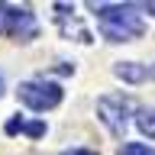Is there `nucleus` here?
Segmentation results:
<instances>
[{"label":"nucleus","instance_id":"1","mask_svg":"<svg viewBox=\"0 0 155 155\" xmlns=\"http://www.w3.org/2000/svg\"><path fill=\"white\" fill-rule=\"evenodd\" d=\"M91 10L97 13V26L107 42H129L145 32L142 16L136 13L139 3H91Z\"/></svg>","mask_w":155,"mask_h":155},{"label":"nucleus","instance_id":"2","mask_svg":"<svg viewBox=\"0 0 155 155\" xmlns=\"http://www.w3.org/2000/svg\"><path fill=\"white\" fill-rule=\"evenodd\" d=\"M0 36H10L16 42H32L39 36V23L29 7L0 3Z\"/></svg>","mask_w":155,"mask_h":155},{"label":"nucleus","instance_id":"3","mask_svg":"<svg viewBox=\"0 0 155 155\" xmlns=\"http://www.w3.org/2000/svg\"><path fill=\"white\" fill-rule=\"evenodd\" d=\"M16 97L29 110H36V113H45V110H55L61 104V87L55 81H23L16 91Z\"/></svg>","mask_w":155,"mask_h":155},{"label":"nucleus","instance_id":"4","mask_svg":"<svg viewBox=\"0 0 155 155\" xmlns=\"http://www.w3.org/2000/svg\"><path fill=\"white\" fill-rule=\"evenodd\" d=\"M129 107H133L129 97H123V94H104L100 100H97V116L104 120V126L113 136H123L126 120H129Z\"/></svg>","mask_w":155,"mask_h":155},{"label":"nucleus","instance_id":"5","mask_svg":"<svg viewBox=\"0 0 155 155\" xmlns=\"http://www.w3.org/2000/svg\"><path fill=\"white\" fill-rule=\"evenodd\" d=\"M55 10H58V13H55V16H58V26H61V32H65V36H71V32H74L78 42H91V32L78 23L74 7H68V3H55Z\"/></svg>","mask_w":155,"mask_h":155},{"label":"nucleus","instance_id":"6","mask_svg":"<svg viewBox=\"0 0 155 155\" xmlns=\"http://www.w3.org/2000/svg\"><path fill=\"white\" fill-rule=\"evenodd\" d=\"M113 74L120 78V81H126V84H142L152 71H149L145 65H139V61H116V65H113Z\"/></svg>","mask_w":155,"mask_h":155},{"label":"nucleus","instance_id":"7","mask_svg":"<svg viewBox=\"0 0 155 155\" xmlns=\"http://www.w3.org/2000/svg\"><path fill=\"white\" fill-rule=\"evenodd\" d=\"M7 133L13 136V133H26V136H32V139H39V136H45V123H26V120H10L7 123Z\"/></svg>","mask_w":155,"mask_h":155},{"label":"nucleus","instance_id":"8","mask_svg":"<svg viewBox=\"0 0 155 155\" xmlns=\"http://www.w3.org/2000/svg\"><path fill=\"white\" fill-rule=\"evenodd\" d=\"M136 126H139V133L155 139V107H142V110L136 113Z\"/></svg>","mask_w":155,"mask_h":155},{"label":"nucleus","instance_id":"9","mask_svg":"<svg viewBox=\"0 0 155 155\" xmlns=\"http://www.w3.org/2000/svg\"><path fill=\"white\" fill-rule=\"evenodd\" d=\"M120 155H155L152 145H142V142H126L120 149Z\"/></svg>","mask_w":155,"mask_h":155},{"label":"nucleus","instance_id":"10","mask_svg":"<svg viewBox=\"0 0 155 155\" xmlns=\"http://www.w3.org/2000/svg\"><path fill=\"white\" fill-rule=\"evenodd\" d=\"M65 155H97V152H91V149H71V152H65Z\"/></svg>","mask_w":155,"mask_h":155},{"label":"nucleus","instance_id":"11","mask_svg":"<svg viewBox=\"0 0 155 155\" xmlns=\"http://www.w3.org/2000/svg\"><path fill=\"white\" fill-rule=\"evenodd\" d=\"M0 94H3V74H0Z\"/></svg>","mask_w":155,"mask_h":155},{"label":"nucleus","instance_id":"12","mask_svg":"<svg viewBox=\"0 0 155 155\" xmlns=\"http://www.w3.org/2000/svg\"><path fill=\"white\" fill-rule=\"evenodd\" d=\"M152 78H155V65H152Z\"/></svg>","mask_w":155,"mask_h":155}]
</instances>
